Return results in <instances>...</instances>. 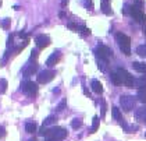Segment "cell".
<instances>
[{
  "instance_id": "obj_34",
  "label": "cell",
  "mask_w": 146,
  "mask_h": 141,
  "mask_svg": "<svg viewBox=\"0 0 146 141\" xmlns=\"http://www.w3.org/2000/svg\"><path fill=\"white\" fill-rule=\"evenodd\" d=\"M4 136H6V130L3 126H0V137H4Z\"/></svg>"
},
{
  "instance_id": "obj_25",
  "label": "cell",
  "mask_w": 146,
  "mask_h": 141,
  "mask_svg": "<svg viewBox=\"0 0 146 141\" xmlns=\"http://www.w3.org/2000/svg\"><path fill=\"white\" fill-rule=\"evenodd\" d=\"M79 34H82V35H89L90 31H89V28H86V27H84V25H81V27H78V30H77Z\"/></svg>"
},
{
  "instance_id": "obj_17",
  "label": "cell",
  "mask_w": 146,
  "mask_h": 141,
  "mask_svg": "<svg viewBox=\"0 0 146 141\" xmlns=\"http://www.w3.org/2000/svg\"><path fill=\"white\" fill-rule=\"evenodd\" d=\"M138 99H139L142 103H146V87L138 88Z\"/></svg>"
},
{
  "instance_id": "obj_23",
  "label": "cell",
  "mask_w": 146,
  "mask_h": 141,
  "mask_svg": "<svg viewBox=\"0 0 146 141\" xmlns=\"http://www.w3.org/2000/svg\"><path fill=\"white\" fill-rule=\"evenodd\" d=\"M136 53L139 54L141 57H146V45H141L136 48Z\"/></svg>"
},
{
  "instance_id": "obj_16",
  "label": "cell",
  "mask_w": 146,
  "mask_h": 141,
  "mask_svg": "<svg viewBox=\"0 0 146 141\" xmlns=\"http://www.w3.org/2000/svg\"><path fill=\"white\" fill-rule=\"evenodd\" d=\"M110 80H111V83L114 85H121V84H123L121 77L118 76V73H111V74H110Z\"/></svg>"
},
{
  "instance_id": "obj_11",
  "label": "cell",
  "mask_w": 146,
  "mask_h": 141,
  "mask_svg": "<svg viewBox=\"0 0 146 141\" xmlns=\"http://www.w3.org/2000/svg\"><path fill=\"white\" fill-rule=\"evenodd\" d=\"M135 119L139 120V122H146V106L142 108H138L135 112Z\"/></svg>"
},
{
  "instance_id": "obj_27",
  "label": "cell",
  "mask_w": 146,
  "mask_h": 141,
  "mask_svg": "<svg viewBox=\"0 0 146 141\" xmlns=\"http://www.w3.org/2000/svg\"><path fill=\"white\" fill-rule=\"evenodd\" d=\"M54 122H56V117H54V116H49V117H47V119L43 122V126H49V124H53Z\"/></svg>"
},
{
  "instance_id": "obj_15",
  "label": "cell",
  "mask_w": 146,
  "mask_h": 141,
  "mask_svg": "<svg viewBox=\"0 0 146 141\" xmlns=\"http://www.w3.org/2000/svg\"><path fill=\"white\" fill-rule=\"evenodd\" d=\"M146 87V76H142L141 78H136L134 81V88H143Z\"/></svg>"
},
{
  "instance_id": "obj_19",
  "label": "cell",
  "mask_w": 146,
  "mask_h": 141,
  "mask_svg": "<svg viewBox=\"0 0 146 141\" xmlns=\"http://www.w3.org/2000/svg\"><path fill=\"white\" fill-rule=\"evenodd\" d=\"M113 117L117 120V122H121L123 120V115H121V112H120V109L118 108H113Z\"/></svg>"
},
{
  "instance_id": "obj_24",
  "label": "cell",
  "mask_w": 146,
  "mask_h": 141,
  "mask_svg": "<svg viewBox=\"0 0 146 141\" xmlns=\"http://www.w3.org/2000/svg\"><path fill=\"white\" fill-rule=\"evenodd\" d=\"M6 91H7V80L3 78V80H0V92L4 94Z\"/></svg>"
},
{
  "instance_id": "obj_10",
  "label": "cell",
  "mask_w": 146,
  "mask_h": 141,
  "mask_svg": "<svg viewBox=\"0 0 146 141\" xmlns=\"http://www.w3.org/2000/svg\"><path fill=\"white\" fill-rule=\"evenodd\" d=\"M58 60H60V52L56 50V52H53V53L47 57V60H46V66L52 67V66L57 64V63H58Z\"/></svg>"
},
{
  "instance_id": "obj_35",
  "label": "cell",
  "mask_w": 146,
  "mask_h": 141,
  "mask_svg": "<svg viewBox=\"0 0 146 141\" xmlns=\"http://www.w3.org/2000/svg\"><path fill=\"white\" fill-rule=\"evenodd\" d=\"M61 6L66 7V6H67V0H63V1H61Z\"/></svg>"
},
{
  "instance_id": "obj_21",
  "label": "cell",
  "mask_w": 146,
  "mask_h": 141,
  "mask_svg": "<svg viewBox=\"0 0 146 141\" xmlns=\"http://www.w3.org/2000/svg\"><path fill=\"white\" fill-rule=\"evenodd\" d=\"M102 11H103L104 14L110 15V14H111V7H110V3H103V1H102Z\"/></svg>"
},
{
  "instance_id": "obj_22",
  "label": "cell",
  "mask_w": 146,
  "mask_h": 141,
  "mask_svg": "<svg viewBox=\"0 0 146 141\" xmlns=\"http://www.w3.org/2000/svg\"><path fill=\"white\" fill-rule=\"evenodd\" d=\"M98 129H99V117L95 116V117H93V124H92V127H90V133H96Z\"/></svg>"
},
{
  "instance_id": "obj_33",
  "label": "cell",
  "mask_w": 146,
  "mask_h": 141,
  "mask_svg": "<svg viewBox=\"0 0 146 141\" xmlns=\"http://www.w3.org/2000/svg\"><path fill=\"white\" fill-rule=\"evenodd\" d=\"M67 27L70 28V30H74V31H77V30H78V25H75L74 22H68Z\"/></svg>"
},
{
  "instance_id": "obj_4",
  "label": "cell",
  "mask_w": 146,
  "mask_h": 141,
  "mask_svg": "<svg viewBox=\"0 0 146 141\" xmlns=\"http://www.w3.org/2000/svg\"><path fill=\"white\" fill-rule=\"evenodd\" d=\"M117 73H118V76L121 77V81H123V84H125V87L128 88H134V81L135 78L125 68H118L117 70Z\"/></svg>"
},
{
  "instance_id": "obj_14",
  "label": "cell",
  "mask_w": 146,
  "mask_h": 141,
  "mask_svg": "<svg viewBox=\"0 0 146 141\" xmlns=\"http://www.w3.org/2000/svg\"><path fill=\"white\" fill-rule=\"evenodd\" d=\"M132 67H134V70H136L138 73L146 74V63H142V62H134V63H132Z\"/></svg>"
},
{
  "instance_id": "obj_29",
  "label": "cell",
  "mask_w": 146,
  "mask_h": 141,
  "mask_svg": "<svg viewBox=\"0 0 146 141\" xmlns=\"http://www.w3.org/2000/svg\"><path fill=\"white\" fill-rule=\"evenodd\" d=\"M66 105H67V101H66V99H63V101H61V102H60V103H58V105H57L56 110H57V112H61V110H63V109L66 108Z\"/></svg>"
},
{
  "instance_id": "obj_13",
  "label": "cell",
  "mask_w": 146,
  "mask_h": 141,
  "mask_svg": "<svg viewBox=\"0 0 146 141\" xmlns=\"http://www.w3.org/2000/svg\"><path fill=\"white\" fill-rule=\"evenodd\" d=\"M90 88H92L96 94H102V92H103V85L100 84L99 80H92V81H90Z\"/></svg>"
},
{
  "instance_id": "obj_37",
  "label": "cell",
  "mask_w": 146,
  "mask_h": 141,
  "mask_svg": "<svg viewBox=\"0 0 146 141\" xmlns=\"http://www.w3.org/2000/svg\"><path fill=\"white\" fill-rule=\"evenodd\" d=\"M143 34H145V35H146V25H145V27H143Z\"/></svg>"
},
{
  "instance_id": "obj_20",
  "label": "cell",
  "mask_w": 146,
  "mask_h": 141,
  "mask_svg": "<svg viewBox=\"0 0 146 141\" xmlns=\"http://www.w3.org/2000/svg\"><path fill=\"white\" fill-rule=\"evenodd\" d=\"M25 130L28 131V133H35V131L38 130V126L35 124V123H25Z\"/></svg>"
},
{
  "instance_id": "obj_36",
  "label": "cell",
  "mask_w": 146,
  "mask_h": 141,
  "mask_svg": "<svg viewBox=\"0 0 146 141\" xmlns=\"http://www.w3.org/2000/svg\"><path fill=\"white\" fill-rule=\"evenodd\" d=\"M102 1H103V3H110L111 0H102Z\"/></svg>"
},
{
  "instance_id": "obj_3",
  "label": "cell",
  "mask_w": 146,
  "mask_h": 141,
  "mask_svg": "<svg viewBox=\"0 0 146 141\" xmlns=\"http://www.w3.org/2000/svg\"><path fill=\"white\" fill-rule=\"evenodd\" d=\"M129 14L132 15V18L136 22H139V24H145L146 22V15H145V13L141 10V7H138V6L129 7Z\"/></svg>"
},
{
  "instance_id": "obj_6",
  "label": "cell",
  "mask_w": 146,
  "mask_h": 141,
  "mask_svg": "<svg viewBox=\"0 0 146 141\" xmlns=\"http://www.w3.org/2000/svg\"><path fill=\"white\" fill-rule=\"evenodd\" d=\"M21 89H23V92L25 95L34 97V95H36V92H38V85L35 83H32V81H25V83H23V85H21Z\"/></svg>"
},
{
  "instance_id": "obj_7",
  "label": "cell",
  "mask_w": 146,
  "mask_h": 141,
  "mask_svg": "<svg viewBox=\"0 0 146 141\" xmlns=\"http://www.w3.org/2000/svg\"><path fill=\"white\" fill-rule=\"evenodd\" d=\"M54 76H56V71H53V70H43L38 76V83L39 84H47L49 81H52L54 78Z\"/></svg>"
},
{
  "instance_id": "obj_18",
  "label": "cell",
  "mask_w": 146,
  "mask_h": 141,
  "mask_svg": "<svg viewBox=\"0 0 146 141\" xmlns=\"http://www.w3.org/2000/svg\"><path fill=\"white\" fill-rule=\"evenodd\" d=\"M98 64H99V68H100L102 71H106L107 70V60H104L103 57L98 56Z\"/></svg>"
},
{
  "instance_id": "obj_28",
  "label": "cell",
  "mask_w": 146,
  "mask_h": 141,
  "mask_svg": "<svg viewBox=\"0 0 146 141\" xmlns=\"http://www.w3.org/2000/svg\"><path fill=\"white\" fill-rule=\"evenodd\" d=\"M10 24H11L10 18H4V20L1 21V27H3L4 30H9V28H10Z\"/></svg>"
},
{
  "instance_id": "obj_2",
  "label": "cell",
  "mask_w": 146,
  "mask_h": 141,
  "mask_svg": "<svg viewBox=\"0 0 146 141\" xmlns=\"http://www.w3.org/2000/svg\"><path fill=\"white\" fill-rule=\"evenodd\" d=\"M66 137H67L66 129H63V127H53V129L47 130L45 141H63Z\"/></svg>"
},
{
  "instance_id": "obj_26",
  "label": "cell",
  "mask_w": 146,
  "mask_h": 141,
  "mask_svg": "<svg viewBox=\"0 0 146 141\" xmlns=\"http://www.w3.org/2000/svg\"><path fill=\"white\" fill-rule=\"evenodd\" d=\"M71 126H72V129L77 130V129H79V127L82 126V122H81L79 119H74L72 122H71Z\"/></svg>"
},
{
  "instance_id": "obj_9",
  "label": "cell",
  "mask_w": 146,
  "mask_h": 141,
  "mask_svg": "<svg viewBox=\"0 0 146 141\" xmlns=\"http://www.w3.org/2000/svg\"><path fill=\"white\" fill-rule=\"evenodd\" d=\"M35 42H36V46L39 48V49H45L46 46H49L50 44V38L47 36V35H38L36 36V39H35Z\"/></svg>"
},
{
  "instance_id": "obj_31",
  "label": "cell",
  "mask_w": 146,
  "mask_h": 141,
  "mask_svg": "<svg viewBox=\"0 0 146 141\" xmlns=\"http://www.w3.org/2000/svg\"><path fill=\"white\" fill-rule=\"evenodd\" d=\"M36 59H38V50L34 49V50L31 52V59H29V62H35Z\"/></svg>"
},
{
  "instance_id": "obj_32",
  "label": "cell",
  "mask_w": 146,
  "mask_h": 141,
  "mask_svg": "<svg viewBox=\"0 0 146 141\" xmlns=\"http://www.w3.org/2000/svg\"><path fill=\"white\" fill-rule=\"evenodd\" d=\"M100 112H102V117H104V115H106V102H104V101L102 102V109H100Z\"/></svg>"
},
{
  "instance_id": "obj_1",
  "label": "cell",
  "mask_w": 146,
  "mask_h": 141,
  "mask_svg": "<svg viewBox=\"0 0 146 141\" xmlns=\"http://www.w3.org/2000/svg\"><path fill=\"white\" fill-rule=\"evenodd\" d=\"M115 39H117V44L120 46L121 52L125 56H129L131 54V39H129V36L123 32H118L115 34Z\"/></svg>"
},
{
  "instance_id": "obj_30",
  "label": "cell",
  "mask_w": 146,
  "mask_h": 141,
  "mask_svg": "<svg viewBox=\"0 0 146 141\" xmlns=\"http://www.w3.org/2000/svg\"><path fill=\"white\" fill-rule=\"evenodd\" d=\"M85 9L86 10H93V1L92 0H85Z\"/></svg>"
},
{
  "instance_id": "obj_38",
  "label": "cell",
  "mask_w": 146,
  "mask_h": 141,
  "mask_svg": "<svg viewBox=\"0 0 146 141\" xmlns=\"http://www.w3.org/2000/svg\"><path fill=\"white\" fill-rule=\"evenodd\" d=\"M29 141H35V140H29Z\"/></svg>"
},
{
  "instance_id": "obj_12",
  "label": "cell",
  "mask_w": 146,
  "mask_h": 141,
  "mask_svg": "<svg viewBox=\"0 0 146 141\" xmlns=\"http://www.w3.org/2000/svg\"><path fill=\"white\" fill-rule=\"evenodd\" d=\"M38 71V64H36V62H31L29 64H28V67L25 68V71H24V76H32V74H35Z\"/></svg>"
},
{
  "instance_id": "obj_8",
  "label": "cell",
  "mask_w": 146,
  "mask_h": 141,
  "mask_svg": "<svg viewBox=\"0 0 146 141\" xmlns=\"http://www.w3.org/2000/svg\"><path fill=\"white\" fill-rule=\"evenodd\" d=\"M96 56L103 57L104 60H109V59L111 57V50H110L107 46H104V45H99L98 49H96Z\"/></svg>"
},
{
  "instance_id": "obj_5",
  "label": "cell",
  "mask_w": 146,
  "mask_h": 141,
  "mask_svg": "<svg viewBox=\"0 0 146 141\" xmlns=\"http://www.w3.org/2000/svg\"><path fill=\"white\" fill-rule=\"evenodd\" d=\"M120 105L125 112H131L135 108V98L131 95H123L120 98Z\"/></svg>"
}]
</instances>
